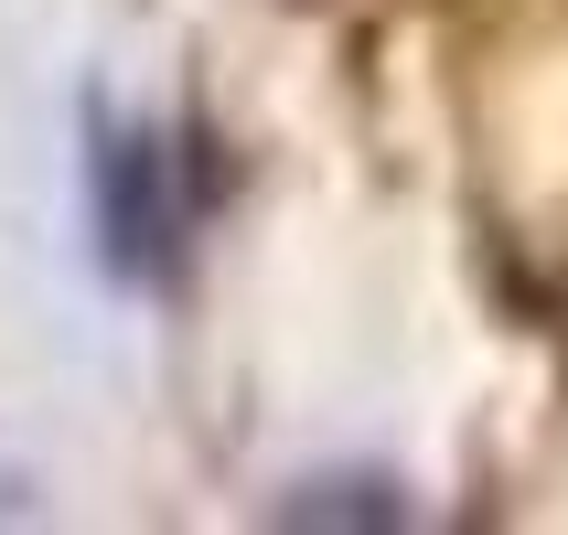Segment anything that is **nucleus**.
<instances>
[{
  "mask_svg": "<svg viewBox=\"0 0 568 535\" xmlns=\"http://www.w3.org/2000/svg\"><path fill=\"white\" fill-rule=\"evenodd\" d=\"M280 514H290V525H397L408 493H386V482H301Z\"/></svg>",
  "mask_w": 568,
  "mask_h": 535,
  "instance_id": "nucleus-2",
  "label": "nucleus"
},
{
  "mask_svg": "<svg viewBox=\"0 0 568 535\" xmlns=\"http://www.w3.org/2000/svg\"><path fill=\"white\" fill-rule=\"evenodd\" d=\"M225 193V161L204 128L119 119L108 96L87 107V225L119 289H172L204 247V215Z\"/></svg>",
  "mask_w": 568,
  "mask_h": 535,
  "instance_id": "nucleus-1",
  "label": "nucleus"
}]
</instances>
